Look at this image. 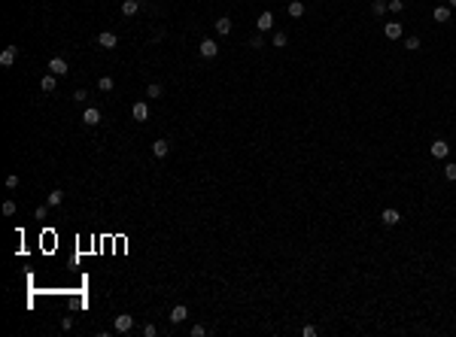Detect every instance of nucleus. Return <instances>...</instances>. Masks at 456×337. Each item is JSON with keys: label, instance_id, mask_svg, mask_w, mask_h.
Listing matches in <instances>:
<instances>
[{"label": "nucleus", "instance_id": "f257e3e1", "mask_svg": "<svg viewBox=\"0 0 456 337\" xmlns=\"http://www.w3.org/2000/svg\"><path fill=\"white\" fill-rule=\"evenodd\" d=\"M401 33H405V28H401V22H398V19H392V22H387V25H383V37H387L390 43L401 40Z\"/></svg>", "mask_w": 456, "mask_h": 337}, {"label": "nucleus", "instance_id": "f03ea898", "mask_svg": "<svg viewBox=\"0 0 456 337\" xmlns=\"http://www.w3.org/2000/svg\"><path fill=\"white\" fill-rule=\"evenodd\" d=\"M198 55H201V58H207V61H210V58H216V55H219V43H216V40H201Z\"/></svg>", "mask_w": 456, "mask_h": 337}, {"label": "nucleus", "instance_id": "7ed1b4c3", "mask_svg": "<svg viewBox=\"0 0 456 337\" xmlns=\"http://www.w3.org/2000/svg\"><path fill=\"white\" fill-rule=\"evenodd\" d=\"M380 222H383V228H395L398 222H401V213L395 210V207H387L380 213Z\"/></svg>", "mask_w": 456, "mask_h": 337}, {"label": "nucleus", "instance_id": "20e7f679", "mask_svg": "<svg viewBox=\"0 0 456 337\" xmlns=\"http://www.w3.org/2000/svg\"><path fill=\"white\" fill-rule=\"evenodd\" d=\"M256 28H259V33H268L274 28V12L271 9H261V15L256 19Z\"/></svg>", "mask_w": 456, "mask_h": 337}, {"label": "nucleus", "instance_id": "39448f33", "mask_svg": "<svg viewBox=\"0 0 456 337\" xmlns=\"http://www.w3.org/2000/svg\"><path fill=\"white\" fill-rule=\"evenodd\" d=\"M432 158H447L450 155V143H447V140H441V137H438V140H432Z\"/></svg>", "mask_w": 456, "mask_h": 337}, {"label": "nucleus", "instance_id": "423d86ee", "mask_svg": "<svg viewBox=\"0 0 456 337\" xmlns=\"http://www.w3.org/2000/svg\"><path fill=\"white\" fill-rule=\"evenodd\" d=\"M286 12H289V19H301V15L307 12L304 0H289V3H286Z\"/></svg>", "mask_w": 456, "mask_h": 337}, {"label": "nucleus", "instance_id": "0eeeda50", "mask_svg": "<svg viewBox=\"0 0 456 337\" xmlns=\"http://www.w3.org/2000/svg\"><path fill=\"white\" fill-rule=\"evenodd\" d=\"M131 328H134V316H128V313L116 316V331H119V334H128Z\"/></svg>", "mask_w": 456, "mask_h": 337}, {"label": "nucleus", "instance_id": "6e6552de", "mask_svg": "<svg viewBox=\"0 0 456 337\" xmlns=\"http://www.w3.org/2000/svg\"><path fill=\"white\" fill-rule=\"evenodd\" d=\"M82 122L95 128L98 122H100V110H98V106H85V110H82Z\"/></svg>", "mask_w": 456, "mask_h": 337}, {"label": "nucleus", "instance_id": "1a4fd4ad", "mask_svg": "<svg viewBox=\"0 0 456 337\" xmlns=\"http://www.w3.org/2000/svg\"><path fill=\"white\" fill-rule=\"evenodd\" d=\"M186 319H189V307H186V304H177V307L170 310V322H173V325L186 322Z\"/></svg>", "mask_w": 456, "mask_h": 337}, {"label": "nucleus", "instance_id": "9d476101", "mask_svg": "<svg viewBox=\"0 0 456 337\" xmlns=\"http://www.w3.org/2000/svg\"><path fill=\"white\" fill-rule=\"evenodd\" d=\"M131 116H134L137 122H146V119H149V106H146L143 100H137V103L131 106Z\"/></svg>", "mask_w": 456, "mask_h": 337}, {"label": "nucleus", "instance_id": "9b49d317", "mask_svg": "<svg viewBox=\"0 0 456 337\" xmlns=\"http://www.w3.org/2000/svg\"><path fill=\"white\" fill-rule=\"evenodd\" d=\"M15 55H19V49H15V46H6L3 52H0V64H3V67H12V64H15Z\"/></svg>", "mask_w": 456, "mask_h": 337}, {"label": "nucleus", "instance_id": "f8f14e48", "mask_svg": "<svg viewBox=\"0 0 456 337\" xmlns=\"http://www.w3.org/2000/svg\"><path fill=\"white\" fill-rule=\"evenodd\" d=\"M55 85H58V76H55V73H43V79H40V88H43L46 94H52V92H55Z\"/></svg>", "mask_w": 456, "mask_h": 337}, {"label": "nucleus", "instance_id": "ddd939ff", "mask_svg": "<svg viewBox=\"0 0 456 337\" xmlns=\"http://www.w3.org/2000/svg\"><path fill=\"white\" fill-rule=\"evenodd\" d=\"M216 33H222V37H228V33H231V28H234V22L231 19H228V15H222V19H216Z\"/></svg>", "mask_w": 456, "mask_h": 337}, {"label": "nucleus", "instance_id": "4468645a", "mask_svg": "<svg viewBox=\"0 0 456 337\" xmlns=\"http://www.w3.org/2000/svg\"><path fill=\"white\" fill-rule=\"evenodd\" d=\"M432 19H435L438 25H447V22H450V6H435V9H432Z\"/></svg>", "mask_w": 456, "mask_h": 337}, {"label": "nucleus", "instance_id": "2eb2a0df", "mask_svg": "<svg viewBox=\"0 0 456 337\" xmlns=\"http://www.w3.org/2000/svg\"><path fill=\"white\" fill-rule=\"evenodd\" d=\"M98 43H100L103 49H116V43H119V37H116V33H113V31H103V33H100V37H98Z\"/></svg>", "mask_w": 456, "mask_h": 337}, {"label": "nucleus", "instance_id": "dca6fc26", "mask_svg": "<svg viewBox=\"0 0 456 337\" xmlns=\"http://www.w3.org/2000/svg\"><path fill=\"white\" fill-rule=\"evenodd\" d=\"M49 73L64 76V73H67V61H64V58H52V61H49Z\"/></svg>", "mask_w": 456, "mask_h": 337}, {"label": "nucleus", "instance_id": "f3484780", "mask_svg": "<svg viewBox=\"0 0 456 337\" xmlns=\"http://www.w3.org/2000/svg\"><path fill=\"white\" fill-rule=\"evenodd\" d=\"M167 152H170V143H167V140H155V143H152V155H155V158H167Z\"/></svg>", "mask_w": 456, "mask_h": 337}, {"label": "nucleus", "instance_id": "a211bd4d", "mask_svg": "<svg viewBox=\"0 0 456 337\" xmlns=\"http://www.w3.org/2000/svg\"><path fill=\"white\" fill-rule=\"evenodd\" d=\"M289 43V37H286V31H274V37H271V46L274 49H283Z\"/></svg>", "mask_w": 456, "mask_h": 337}, {"label": "nucleus", "instance_id": "6ab92c4d", "mask_svg": "<svg viewBox=\"0 0 456 337\" xmlns=\"http://www.w3.org/2000/svg\"><path fill=\"white\" fill-rule=\"evenodd\" d=\"M140 9V0H122V12L125 15H134Z\"/></svg>", "mask_w": 456, "mask_h": 337}, {"label": "nucleus", "instance_id": "aec40b11", "mask_svg": "<svg viewBox=\"0 0 456 337\" xmlns=\"http://www.w3.org/2000/svg\"><path fill=\"white\" fill-rule=\"evenodd\" d=\"M371 12H374V15L390 12V3H387V0H371Z\"/></svg>", "mask_w": 456, "mask_h": 337}, {"label": "nucleus", "instance_id": "412c9836", "mask_svg": "<svg viewBox=\"0 0 456 337\" xmlns=\"http://www.w3.org/2000/svg\"><path fill=\"white\" fill-rule=\"evenodd\" d=\"M420 46H423V40H420L417 33H414V37H408V40H405V49H408V52H420Z\"/></svg>", "mask_w": 456, "mask_h": 337}, {"label": "nucleus", "instance_id": "4be33fe9", "mask_svg": "<svg viewBox=\"0 0 456 337\" xmlns=\"http://www.w3.org/2000/svg\"><path fill=\"white\" fill-rule=\"evenodd\" d=\"M64 201V191L61 188H55V191H49V207H58Z\"/></svg>", "mask_w": 456, "mask_h": 337}, {"label": "nucleus", "instance_id": "5701e85b", "mask_svg": "<svg viewBox=\"0 0 456 337\" xmlns=\"http://www.w3.org/2000/svg\"><path fill=\"white\" fill-rule=\"evenodd\" d=\"M444 180H447V183H456V161L444 164Z\"/></svg>", "mask_w": 456, "mask_h": 337}, {"label": "nucleus", "instance_id": "b1692460", "mask_svg": "<svg viewBox=\"0 0 456 337\" xmlns=\"http://www.w3.org/2000/svg\"><path fill=\"white\" fill-rule=\"evenodd\" d=\"M387 3H390V12H405V0H387Z\"/></svg>", "mask_w": 456, "mask_h": 337}, {"label": "nucleus", "instance_id": "393cba45", "mask_svg": "<svg viewBox=\"0 0 456 337\" xmlns=\"http://www.w3.org/2000/svg\"><path fill=\"white\" fill-rule=\"evenodd\" d=\"M98 88H100V92H113V88H116V82H113L110 76H103V79L98 82Z\"/></svg>", "mask_w": 456, "mask_h": 337}, {"label": "nucleus", "instance_id": "a878e982", "mask_svg": "<svg viewBox=\"0 0 456 337\" xmlns=\"http://www.w3.org/2000/svg\"><path fill=\"white\" fill-rule=\"evenodd\" d=\"M73 100H76V103H85V100H89V92H85V88H76V92H73Z\"/></svg>", "mask_w": 456, "mask_h": 337}, {"label": "nucleus", "instance_id": "bb28decb", "mask_svg": "<svg viewBox=\"0 0 456 337\" xmlns=\"http://www.w3.org/2000/svg\"><path fill=\"white\" fill-rule=\"evenodd\" d=\"M146 94H149V97H162V85H159V82H152V85L146 88Z\"/></svg>", "mask_w": 456, "mask_h": 337}, {"label": "nucleus", "instance_id": "cd10ccee", "mask_svg": "<svg viewBox=\"0 0 456 337\" xmlns=\"http://www.w3.org/2000/svg\"><path fill=\"white\" fill-rule=\"evenodd\" d=\"M192 337H207V325H192Z\"/></svg>", "mask_w": 456, "mask_h": 337}, {"label": "nucleus", "instance_id": "c85d7f7f", "mask_svg": "<svg viewBox=\"0 0 456 337\" xmlns=\"http://www.w3.org/2000/svg\"><path fill=\"white\" fill-rule=\"evenodd\" d=\"M3 216H15V201H3Z\"/></svg>", "mask_w": 456, "mask_h": 337}, {"label": "nucleus", "instance_id": "c756f323", "mask_svg": "<svg viewBox=\"0 0 456 337\" xmlns=\"http://www.w3.org/2000/svg\"><path fill=\"white\" fill-rule=\"evenodd\" d=\"M301 334H304V337H317V334H320V328H317V325H304V328H301Z\"/></svg>", "mask_w": 456, "mask_h": 337}, {"label": "nucleus", "instance_id": "7c9ffc66", "mask_svg": "<svg viewBox=\"0 0 456 337\" xmlns=\"http://www.w3.org/2000/svg\"><path fill=\"white\" fill-rule=\"evenodd\" d=\"M6 188H19V176H15V173L6 176Z\"/></svg>", "mask_w": 456, "mask_h": 337}, {"label": "nucleus", "instance_id": "2f4dec72", "mask_svg": "<svg viewBox=\"0 0 456 337\" xmlns=\"http://www.w3.org/2000/svg\"><path fill=\"white\" fill-rule=\"evenodd\" d=\"M250 49H265V40H261V37H253V40H250Z\"/></svg>", "mask_w": 456, "mask_h": 337}, {"label": "nucleus", "instance_id": "473e14b6", "mask_svg": "<svg viewBox=\"0 0 456 337\" xmlns=\"http://www.w3.org/2000/svg\"><path fill=\"white\" fill-rule=\"evenodd\" d=\"M61 328H64V331L73 328V316H64V319H61Z\"/></svg>", "mask_w": 456, "mask_h": 337}, {"label": "nucleus", "instance_id": "72a5a7b5", "mask_svg": "<svg viewBox=\"0 0 456 337\" xmlns=\"http://www.w3.org/2000/svg\"><path fill=\"white\" fill-rule=\"evenodd\" d=\"M143 334L146 337H155V334H159V328H155V325H143Z\"/></svg>", "mask_w": 456, "mask_h": 337}, {"label": "nucleus", "instance_id": "f704fd0d", "mask_svg": "<svg viewBox=\"0 0 456 337\" xmlns=\"http://www.w3.org/2000/svg\"><path fill=\"white\" fill-rule=\"evenodd\" d=\"M46 213H49L46 207H37V210H33V219H46Z\"/></svg>", "mask_w": 456, "mask_h": 337}, {"label": "nucleus", "instance_id": "c9c22d12", "mask_svg": "<svg viewBox=\"0 0 456 337\" xmlns=\"http://www.w3.org/2000/svg\"><path fill=\"white\" fill-rule=\"evenodd\" d=\"M447 6H450V9H456V0H447Z\"/></svg>", "mask_w": 456, "mask_h": 337}, {"label": "nucleus", "instance_id": "e433bc0d", "mask_svg": "<svg viewBox=\"0 0 456 337\" xmlns=\"http://www.w3.org/2000/svg\"><path fill=\"white\" fill-rule=\"evenodd\" d=\"M453 276H456V261H453Z\"/></svg>", "mask_w": 456, "mask_h": 337}]
</instances>
